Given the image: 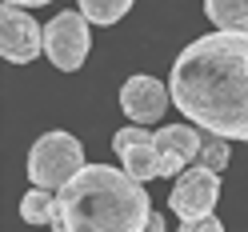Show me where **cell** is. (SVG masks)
Wrapping results in <instances>:
<instances>
[{
    "label": "cell",
    "instance_id": "cell-16",
    "mask_svg": "<svg viewBox=\"0 0 248 232\" xmlns=\"http://www.w3.org/2000/svg\"><path fill=\"white\" fill-rule=\"evenodd\" d=\"M148 228H152V232H164V216H156V212H152V220H148Z\"/></svg>",
    "mask_w": 248,
    "mask_h": 232
},
{
    "label": "cell",
    "instance_id": "cell-5",
    "mask_svg": "<svg viewBox=\"0 0 248 232\" xmlns=\"http://www.w3.org/2000/svg\"><path fill=\"white\" fill-rule=\"evenodd\" d=\"M216 200H220V172L208 168V164H200V160H192L176 176L168 208H172L180 220H200V216H208L216 208Z\"/></svg>",
    "mask_w": 248,
    "mask_h": 232
},
{
    "label": "cell",
    "instance_id": "cell-12",
    "mask_svg": "<svg viewBox=\"0 0 248 232\" xmlns=\"http://www.w3.org/2000/svg\"><path fill=\"white\" fill-rule=\"evenodd\" d=\"M76 4H80V12L92 24H116L132 12L136 0H76Z\"/></svg>",
    "mask_w": 248,
    "mask_h": 232
},
{
    "label": "cell",
    "instance_id": "cell-10",
    "mask_svg": "<svg viewBox=\"0 0 248 232\" xmlns=\"http://www.w3.org/2000/svg\"><path fill=\"white\" fill-rule=\"evenodd\" d=\"M204 16L224 32H248V0H204Z\"/></svg>",
    "mask_w": 248,
    "mask_h": 232
},
{
    "label": "cell",
    "instance_id": "cell-14",
    "mask_svg": "<svg viewBox=\"0 0 248 232\" xmlns=\"http://www.w3.org/2000/svg\"><path fill=\"white\" fill-rule=\"evenodd\" d=\"M180 232H224V224L208 212V216H200V220H180Z\"/></svg>",
    "mask_w": 248,
    "mask_h": 232
},
{
    "label": "cell",
    "instance_id": "cell-3",
    "mask_svg": "<svg viewBox=\"0 0 248 232\" xmlns=\"http://www.w3.org/2000/svg\"><path fill=\"white\" fill-rule=\"evenodd\" d=\"M84 168V144L72 132H44L28 152V180L40 188H64V184Z\"/></svg>",
    "mask_w": 248,
    "mask_h": 232
},
{
    "label": "cell",
    "instance_id": "cell-8",
    "mask_svg": "<svg viewBox=\"0 0 248 232\" xmlns=\"http://www.w3.org/2000/svg\"><path fill=\"white\" fill-rule=\"evenodd\" d=\"M112 148H116L120 164L128 168L136 180H152V176H160V148H156V136L144 132L140 124L120 128V132L112 136Z\"/></svg>",
    "mask_w": 248,
    "mask_h": 232
},
{
    "label": "cell",
    "instance_id": "cell-1",
    "mask_svg": "<svg viewBox=\"0 0 248 232\" xmlns=\"http://www.w3.org/2000/svg\"><path fill=\"white\" fill-rule=\"evenodd\" d=\"M172 104L196 128L248 140V32H216L184 44L168 76Z\"/></svg>",
    "mask_w": 248,
    "mask_h": 232
},
{
    "label": "cell",
    "instance_id": "cell-7",
    "mask_svg": "<svg viewBox=\"0 0 248 232\" xmlns=\"http://www.w3.org/2000/svg\"><path fill=\"white\" fill-rule=\"evenodd\" d=\"M168 100H172V92H168L156 76H128L120 88V108H124V116L132 120V124H152V120H160L164 116V108Z\"/></svg>",
    "mask_w": 248,
    "mask_h": 232
},
{
    "label": "cell",
    "instance_id": "cell-6",
    "mask_svg": "<svg viewBox=\"0 0 248 232\" xmlns=\"http://www.w3.org/2000/svg\"><path fill=\"white\" fill-rule=\"evenodd\" d=\"M0 52H4L8 64H32L44 52V28L20 4L0 8Z\"/></svg>",
    "mask_w": 248,
    "mask_h": 232
},
{
    "label": "cell",
    "instance_id": "cell-2",
    "mask_svg": "<svg viewBox=\"0 0 248 232\" xmlns=\"http://www.w3.org/2000/svg\"><path fill=\"white\" fill-rule=\"evenodd\" d=\"M152 220V200L144 180L128 168L84 164L64 188H56L52 228L60 232H144Z\"/></svg>",
    "mask_w": 248,
    "mask_h": 232
},
{
    "label": "cell",
    "instance_id": "cell-11",
    "mask_svg": "<svg viewBox=\"0 0 248 232\" xmlns=\"http://www.w3.org/2000/svg\"><path fill=\"white\" fill-rule=\"evenodd\" d=\"M20 216H24V224H52V216H56V196H48V188L32 184V192L20 200Z\"/></svg>",
    "mask_w": 248,
    "mask_h": 232
},
{
    "label": "cell",
    "instance_id": "cell-13",
    "mask_svg": "<svg viewBox=\"0 0 248 232\" xmlns=\"http://www.w3.org/2000/svg\"><path fill=\"white\" fill-rule=\"evenodd\" d=\"M196 160H200V164H208V168H216V172H224L228 160H232L228 140H224V136H212V132H208V140L200 144V156H196Z\"/></svg>",
    "mask_w": 248,
    "mask_h": 232
},
{
    "label": "cell",
    "instance_id": "cell-9",
    "mask_svg": "<svg viewBox=\"0 0 248 232\" xmlns=\"http://www.w3.org/2000/svg\"><path fill=\"white\" fill-rule=\"evenodd\" d=\"M200 136L192 124H164L156 132V148H160V176H180L196 156H200Z\"/></svg>",
    "mask_w": 248,
    "mask_h": 232
},
{
    "label": "cell",
    "instance_id": "cell-4",
    "mask_svg": "<svg viewBox=\"0 0 248 232\" xmlns=\"http://www.w3.org/2000/svg\"><path fill=\"white\" fill-rule=\"evenodd\" d=\"M88 16L84 12H60L44 24V56L52 60L60 72H76L88 60Z\"/></svg>",
    "mask_w": 248,
    "mask_h": 232
},
{
    "label": "cell",
    "instance_id": "cell-15",
    "mask_svg": "<svg viewBox=\"0 0 248 232\" xmlns=\"http://www.w3.org/2000/svg\"><path fill=\"white\" fill-rule=\"evenodd\" d=\"M4 4H20V8H44V4H52V0H4Z\"/></svg>",
    "mask_w": 248,
    "mask_h": 232
}]
</instances>
